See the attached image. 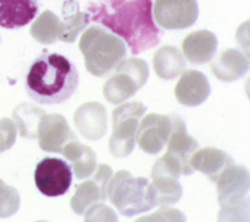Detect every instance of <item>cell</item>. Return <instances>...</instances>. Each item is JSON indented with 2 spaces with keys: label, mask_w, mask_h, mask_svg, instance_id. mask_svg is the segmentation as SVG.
Returning a JSON list of instances; mask_svg holds the SVG:
<instances>
[{
  "label": "cell",
  "mask_w": 250,
  "mask_h": 222,
  "mask_svg": "<svg viewBox=\"0 0 250 222\" xmlns=\"http://www.w3.org/2000/svg\"><path fill=\"white\" fill-rule=\"evenodd\" d=\"M79 86L76 66L64 56L43 52L33 60L26 75V92L39 104L67 101Z\"/></svg>",
  "instance_id": "7a4b0ae2"
},
{
  "label": "cell",
  "mask_w": 250,
  "mask_h": 222,
  "mask_svg": "<svg viewBox=\"0 0 250 222\" xmlns=\"http://www.w3.org/2000/svg\"><path fill=\"white\" fill-rule=\"evenodd\" d=\"M172 129L170 115L165 114H149L142 118L136 130V143L139 148L147 154L160 152L167 143Z\"/></svg>",
  "instance_id": "8fae6325"
},
{
  "label": "cell",
  "mask_w": 250,
  "mask_h": 222,
  "mask_svg": "<svg viewBox=\"0 0 250 222\" xmlns=\"http://www.w3.org/2000/svg\"><path fill=\"white\" fill-rule=\"evenodd\" d=\"M62 154L69 160L73 175L77 180L90 177L96 169V152L90 147L72 140L62 149Z\"/></svg>",
  "instance_id": "d6986e66"
},
{
  "label": "cell",
  "mask_w": 250,
  "mask_h": 222,
  "mask_svg": "<svg viewBox=\"0 0 250 222\" xmlns=\"http://www.w3.org/2000/svg\"><path fill=\"white\" fill-rule=\"evenodd\" d=\"M89 20L122 38L132 55L156 47L163 36L153 16V0H86Z\"/></svg>",
  "instance_id": "6da1fadb"
},
{
  "label": "cell",
  "mask_w": 250,
  "mask_h": 222,
  "mask_svg": "<svg viewBox=\"0 0 250 222\" xmlns=\"http://www.w3.org/2000/svg\"><path fill=\"white\" fill-rule=\"evenodd\" d=\"M18 129L12 118H0V154L12 148L16 143Z\"/></svg>",
  "instance_id": "83f0119b"
},
{
  "label": "cell",
  "mask_w": 250,
  "mask_h": 222,
  "mask_svg": "<svg viewBox=\"0 0 250 222\" xmlns=\"http://www.w3.org/2000/svg\"><path fill=\"white\" fill-rule=\"evenodd\" d=\"M46 112L43 109L36 107L30 103H21L13 110V120L18 132L23 138L33 140L38 137V127L42 117Z\"/></svg>",
  "instance_id": "603a6c76"
},
{
  "label": "cell",
  "mask_w": 250,
  "mask_h": 222,
  "mask_svg": "<svg viewBox=\"0 0 250 222\" xmlns=\"http://www.w3.org/2000/svg\"><path fill=\"white\" fill-rule=\"evenodd\" d=\"M152 220H165V221L177 220V221H183V220H186V217L177 209H170V208L162 206V209H159L153 215H147V217L140 218V221H152Z\"/></svg>",
  "instance_id": "f546056e"
},
{
  "label": "cell",
  "mask_w": 250,
  "mask_h": 222,
  "mask_svg": "<svg viewBox=\"0 0 250 222\" xmlns=\"http://www.w3.org/2000/svg\"><path fill=\"white\" fill-rule=\"evenodd\" d=\"M152 191H153L154 205L167 206L179 203L183 194V188L177 178L170 175L152 177Z\"/></svg>",
  "instance_id": "cb8c5ba5"
},
{
  "label": "cell",
  "mask_w": 250,
  "mask_h": 222,
  "mask_svg": "<svg viewBox=\"0 0 250 222\" xmlns=\"http://www.w3.org/2000/svg\"><path fill=\"white\" fill-rule=\"evenodd\" d=\"M216 47H217L216 36L206 30L192 33L183 41L185 57L188 58L189 63L196 66H202L210 61L216 53Z\"/></svg>",
  "instance_id": "ac0fdd59"
},
{
  "label": "cell",
  "mask_w": 250,
  "mask_h": 222,
  "mask_svg": "<svg viewBox=\"0 0 250 222\" xmlns=\"http://www.w3.org/2000/svg\"><path fill=\"white\" fill-rule=\"evenodd\" d=\"M157 175H170L179 180L180 175H183V168L179 160L173 157L172 154L166 152L162 158H159L154 163L150 177H157Z\"/></svg>",
  "instance_id": "4316f807"
},
{
  "label": "cell",
  "mask_w": 250,
  "mask_h": 222,
  "mask_svg": "<svg viewBox=\"0 0 250 222\" xmlns=\"http://www.w3.org/2000/svg\"><path fill=\"white\" fill-rule=\"evenodd\" d=\"M83 215L86 221H117L115 211L110 206L100 203L90 205Z\"/></svg>",
  "instance_id": "f1b7e54d"
},
{
  "label": "cell",
  "mask_w": 250,
  "mask_h": 222,
  "mask_svg": "<svg viewBox=\"0 0 250 222\" xmlns=\"http://www.w3.org/2000/svg\"><path fill=\"white\" fill-rule=\"evenodd\" d=\"M79 47L87 72L96 77L109 75L126 57L125 41L103 27H90L80 38Z\"/></svg>",
  "instance_id": "3957f363"
},
{
  "label": "cell",
  "mask_w": 250,
  "mask_h": 222,
  "mask_svg": "<svg viewBox=\"0 0 250 222\" xmlns=\"http://www.w3.org/2000/svg\"><path fill=\"white\" fill-rule=\"evenodd\" d=\"M103 86V95L112 104H120L135 95L149 78V66L145 60H122Z\"/></svg>",
  "instance_id": "8992f818"
},
{
  "label": "cell",
  "mask_w": 250,
  "mask_h": 222,
  "mask_svg": "<svg viewBox=\"0 0 250 222\" xmlns=\"http://www.w3.org/2000/svg\"><path fill=\"white\" fill-rule=\"evenodd\" d=\"M249 70L248 57L237 50H225L212 63V72L216 78L230 83L242 78Z\"/></svg>",
  "instance_id": "ffe728a7"
},
{
  "label": "cell",
  "mask_w": 250,
  "mask_h": 222,
  "mask_svg": "<svg viewBox=\"0 0 250 222\" xmlns=\"http://www.w3.org/2000/svg\"><path fill=\"white\" fill-rule=\"evenodd\" d=\"M220 221H248L249 220V169L245 166H228L214 181Z\"/></svg>",
  "instance_id": "277c9868"
},
{
  "label": "cell",
  "mask_w": 250,
  "mask_h": 222,
  "mask_svg": "<svg viewBox=\"0 0 250 222\" xmlns=\"http://www.w3.org/2000/svg\"><path fill=\"white\" fill-rule=\"evenodd\" d=\"M73 181V171L64 160L47 157L43 158L35 169V184L46 197L64 195Z\"/></svg>",
  "instance_id": "ba28073f"
},
{
  "label": "cell",
  "mask_w": 250,
  "mask_h": 222,
  "mask_svg": "<svg viewBox=\"0 0 250 222\" xmlns=\"http://www.w3.org/2000/svg\"><path fill=\"white\" fill-rule=\"evenodd\" d=\"M19 208L20 195L18 189L0 180V218H9L15 215Z\"/></svg>",
  "instance_id": "484cf974"
},
{
  "label": "cell",
  "mask_w": 250,
  "mask_h": 222,
  "mask_svg": "<svg viewBox=\"0 0 250 222\" xmlns=\"http://www.w3.org/2000/svg\"><path fill=\"white\" fill-rule=\"evenodd\" d=\"M39 147L46 152H62L64 144L76 140L67 120L58 112L44 114L38 127Z\"/></svg>",
  "instance_id": "7c38bea8"
},
{
  "label": "cell",
  "mask_w": 250,
  "mask_h": 222,
  "mask_svg": "<svg viewBox=\"0 0 250 222\" xmlns=\"http://www.w3.org/2000/svg\"><path fill=\"white\" fill-rule=\"evenodd\" d=\"M176 100L185 107H197L210 95V83L208 77L197 70H183L174 89Z\"/></svg>",
  "instance_id": "5bb4252c"
},
{
  "label": "cell",
  "mask_w": 250,
  "mask_h": 222,
  "mask_svg": "<svg viewBox=\"0 0 250 222\" xmlns=\"http://www.w3.org/2000/svg\"><path fill=\"white\" fill-rule=\"evenodd\" d=\"M107 200L123 217H135L156 206L149 180L133 177L126 169H120L112 175L107 185Z\"/></svg>",
  "instance_id": "5b68a950"
},
{
  "label": "cell",
  "mask_w": 250,
  "mask_h": 222,
  "mask_svg": "<svg viewBox=\"0 0 250 222\" xmlns=\"http://www.w3.org/2000/svg\"><path fill=\"white\" fill-rule=\"evenodd\" d=\"M73 121L79 132L90 141H97L103 138L107 131L106 109L97 101H89L82 104L75 111Z\"/></svg>",
  "instance_id": "9a60e30c"
},
{
  "label": "cell",
  "mask_w": 250,
  "mask_h": 222,
  "mask_svg": "<svg viewBox=\"0 0 250 222\" xmlns=\"http://www.w3.org/2000/svg\"><path fill=\"white\" fill-rule=\"evenodd\" d=\"M64 21L59 24V40L66 43H73L77 35L87 26V13H80L76 0H67L63 6Z\"/></svg>",
  "instance_id": "7402d4cb"
},
{
  "label": "cell",
  "mask_w": 250,
  "mask_h": 222,
  "mask_svg": "<svg viewBox=\"0 0 250 222\" xmlns=\"http://www.w3.org/2000/svg\"><path fill=\"white\" fill-rule=\"evenodd\" d=\"M92 175L90 180L77 185L76 192L70 200V206L77 215H83L90 205L107 200V185L113 169L106 164H100Z\"/></svg>",
  "instance_id": "30bf717a"
},
{
  "label": "cell",
  "mask_w": 250,
  "mask_h": 222,
  "mask_svg": "<svg viewBox=\"0 0 250 222\" xmlns=\"http://www.w3.org/2000/svg\"><path fill=\"white\" fill-rule=\"evenodd\" d=\"M146 112L143 103L130 101L116 107L112 112V135L109 140V151L113 157H127L136 144V130L139 120Z\"/></svg>",
  "instance_id": "52a82bcc"
},
{
  "label": "cell",
  "mask_w": 250,
  "mask_h": 222,
  "mask_svg": "<svg viewBox=\"0 0 250 222\" xmlns=\"http://www.w3.org/2000/svg\"><path fill=\"white\" fill-rule=\"evenodd\" d=\"M153 69L157 77L163 80H172L183 73L186 69L185 56L176 47L165 46L156 52L153 57Z\"/></svg>",
  "instance_id": "44dd1931"
},
{
  "label": "cell",
  "mask_w": 250,
  "mask_h": 222,
  "mask_svg": "<svg viewBox=\"0 0 250 222\" xmlns=\"http://www.w3.org/2000/svg\"><path fill=\"white\" fill-rule=\"evenodd\" d=\"M39 13V0H0V27L20 29Z\"/></svg>",
  "instance_id": "2e32d148"
},
{
  "label": "cell",
  "mask_w": 250,
  "mask_h": 222,
  "mask_svg": "<svg viewBox=\"0 0 250 222\" xmlns=\"http://www.w3.org/2000/svg\"><path fill=\"white\" fill-rule=\"evenodd\" d=\"M234 164V160L223 149L214 147L197 148L190 157V166L193 171H200L210 181H216L222 171Z\"/></svg>",
  "instance_id": "e0dca14e"
},
{
  "label": "cell",
  "mask_w": 250,
  "mask_h": 222,
  "mask_svg": "<svg viewBox=\"0 0 250 222\" xmlns=\"http://www.w3.org/2000/svg\"><path fill=\"white\" fill-rule=\"evenodd\" d=\"M153 16L166 30H182L197 20V0H156Z\"/></svg>",
  "instance_id": "9c48e42d"
},
{
  "label": "cell",
  "mask_w": 250,
  "mask_h": 222,
  "mask_svg": "<svg viewBox=\"0 0 250 222\" xmlns=\"http://www.w3.org/2000/svg\"><path fill=\"white\" fill-rule=\"evenodd\" d=\"M59 20L52 12H44L35 21L30 33L39 43L50 44L58 40L59 36Z\"/></svg>",
  "instance_id": "d4e9b609"
},
{
  "label": "cell",
  "mask_w": 250,
  "mask_h": 222,
  "mask_svg": "<svg viewBox=\"0 0 250 222\" xmlns=\"http://www.w3.org/2000/svg\"><path fill=\"white\" fill-rule=\"evenodd\" d=\"M172 129L167 138V152L179 160L183 168V175H192L193 169L190 166V157L199 148V143L188 134L186 124L179 114H170Z\"/></svg>",
  "instance_id": "4fadbf2b"
}]
</instances>
